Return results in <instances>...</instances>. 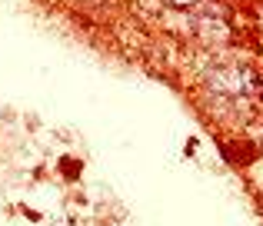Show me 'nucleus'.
I'll use <instances>...</instances> for the list:
<instances>
[{"label":"nucleus","mask_w":263,"mask_h":226,"mask_svg":"<svg viewBox=\"0 0 263 226\" xmlns=\"http://www.w3.org/2000/svg\"><path fill=\"white\" fill-rule=\"evenodd\" d=\"M210 84H213V87H220V90H233V93H240V90H243V84H247V77H243V70H213Z\"/></svg>","instance_id":"obj_1"}]
</instances>
